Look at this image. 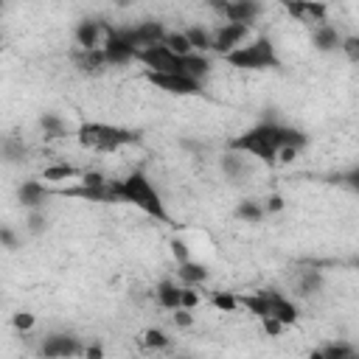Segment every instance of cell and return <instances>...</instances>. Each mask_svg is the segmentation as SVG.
<instances>
[{
  "mask_svg": "<svg viewBox=\"0 0 359 359\" xmlns=\"http://www.w3.org/2000/svg\"><path fill=\"white\" fill-rule=\"evenodd\" d=\"M76 140L81 149L87 151H98V154H115L126 146H135L137 143V132L132 129H121V126H112V123H81L76 129Z\"/></svg>",
  "mask_w": 359,
  "mask_h": 359,
  "instance_id": "cell-1",
  "label": "cell"
},
{
  "mask_svg": "<svg viewBox=\"0 0 359 359\" xmlns=\"http://www.w3.org/2000/svg\"><path fill=\"white\" fill-rule=\"evenodd\" d=\"M118 182H121V202H129V205H135L137 210H143L146 216L171 224V216H168L165 208H163V196L157 194V188L151 185V180H149L143 171H129V174L121 177Z\"/></svg>",
  "mask_w": 359,
  "mask_h": 359,
  "instance_id": "cell-2",
  "label": "cell"
},
{
  "mask_svg": "<svg viewBox=\"0 0 359 359\" xmlns=\"http://www.w3.org/2000/svg\"><path fill=\"white\" fill-rule=\"evenodd\" d=\"M224 62L230 67H238V70H272V67H280V59L275 53V45L269 39H252V42H244L241 48L224 53Z\"/></svg>",
  "mask_w": 359,
  "mask_h": 359,
  "instance_id": "cell-3",
  "label": "cell"
},
{
  "mask_svg": "<svg viewBox=\"0 0 359 359\" xmlns=\"http://www.w3.org/2000/svg\"><path fill=\"white\" fill-rule=\"evenodd\" d=\"M278 3L286 8V14L294 22H300L311 31L328 22V6L323 0H278Z\"/></svg>",
  "mask_w": 359,
  "mask_h": 359,
  "instance_id": "cell-4",
  "label": "cell"
},
{
  "mask_svg": "<svg viewBox=\"0 0 359 359\" xmlns=\"http://www.w3.org/2000/svg\"><path fill=\"white\" fill-rule=\"evenodd\" d=\"M146 81L163 93H171V95H199L202 93V81L185 76V73H154V70H146Z\"/></svg>",
  "mask_w": 359,
  "mask_h": 359,
  "instance_id": "cell-5",
  "label": "cell"
},
{
  "mask_svg": "<svg viewBox=\"0 0 359 359\" xmlns=\"http://www.w3.org/2000/svg\"><path fill=\"white\" fill-rule=\"evenodd\" d=\"M135 62L146 65V70H154V73H182V56H177L174 50H168L163 42L137 50Z\"/></svg>",
  "mask_w": 359,
  "mask_h": 359,
  "instance_id": "cell-6",
  "label": "cell"
},
{
  "mask_svg": "<svg viewBox=\"0 0 359 359\" xmlns=\"http://www.w3.org/2000/svg\"><path fill=\"white\" fill-rule=\"evenodd\" d=\"M250 31H252V25H247V22H224V25H219L213 31V50H219L224 56V53L241 48L250 39Z\"/></svg>",
  "mask_w": 359,
  "mask_h": 359,
  "instance_id": "cell-7",
  "label": "cell"
},
{
  "mask_svg": "<svg viewBox=\"0 0 359 359\" xmlns=\"http://www.w3.org/2000/svg\"><path fill=\"white\" fill-rule=\"evenodd\" d=\"M42 356H73V353H84V348L76 342V337H67V334H50L42 348H39Z\"/></svg>",
  "mask_w": 359,
  "mask_h": 359,
  "instance_id": "cell-8",
  "label": "cell"
},
{
  "mask_svg": "<svg viewBox=\"0 0 359 359\" xmlns=\"http://www.w3.org/2000/svg\"><path fill=\"white\" fill-rule=\"evenodd\" d=\"M311 42H314V48L317 50H337V48H342V36L337 34V28L334 25H320V28H314V34H311Z\"/></svg>",
  "mask_w": 359,
  "mask_h": 359,
  "instance_id": "cell-9",
  "label": "cell"
},
{
  "mask_svg": "<svg viewBox=\"0 0 359 359\" xmlns=\"http://www.w3.org/2000/svg\"><path fill=\"white\" fill-rule=\"evenodd\" d=\"M157 303H160L163 309H168V311L180 309V306H182V286H177V283H171V280L157 283Z\"/></svg>",
  "mask_w": 359,
  "mask_h": 359,
  "instance_id": "cell-10",
  "label": "cell"
},
{
  "mask_svg": "<svg viewBox=\"0 0 359 359\" xmlns=\"http://www.w3.org/2000/svg\"><path fill=\"white\" fill-rule=\"evenodd\" d=\"M48 196H50V191L39 182H22V188H20V202L25 208H39Z\"/></svg>",
  "mask_w": 359,
  "mask_h": 359,
  "instance_id": "cell-11",
  "label": "cell"
},
{
  "mask_svg": "<svg viewBox=\"0 0 359 359\" xmlns=\"http://www.w3.org/2000/svg\"><path fill=\"white\" fill-rule=\"evenodd\" d=\"M76 177H81V168H76V165H70V163L48 165V168L42 171V180H45V182H65V180H76Z\"/></svg>",
  "mask_w": 359,
  "mask_h": 359,
  "instance_id": "cell-12",
  "label": "cell"
},
{
  "mask_svg": "<svg viewBox=\"0 0 359 359\" xmlns=\"http://www.w3.org/2000/svg\"><path fill=\"white\" fill-rule=\"evenodd\" d=\"M163 45H165L168 50H174L177 56H188V53H194V45H191V39H188L185 31H168L165 39H163Z\"/></svg>",
  "mask_w": 359,
  "mask_h": 359,
  "instance_id": "cell-13",
  "label": "cell"
},
{
  "mask_svg": "<svg viewBox=\"0 0 359 359\" xmlns=\"http://www.w3.org/2000/svg\"><path fill=\"white\" fill-rule=\"evenodd\" d=\"M177 275H180L188 286H194V283H202V280L208 278V269H205L202 264H194V261L188 258V261H182V264L177 266Z\"/></svg>",
  "mask_w": 359,
  "mask_h": 359,
  "instance_id": "cell-14",
  "label": "cell"
},
{
  "mask_svg": "<svg viewBox=\"0 0 359 359\" xmlns=\"http://www.w3.org/2000/svg\"><path fill=\"white\" fill-rule=\"evenodd\" d=\"M210 306L219 309V311L233 314V311L241 306V300H238V294H233V292H213V294H210Z\"/></svg>",
  "mask_w": 359,
  "mask_h": 359,
  "instance_id": "cell-15",
  "label": "cell"
},
{
  "mask_svg": "<svg viewBox=\"0 0 359 359\" xmlns=\"http://www.w3.org/2000/svg\"><path fill=\"white\" fill-rule=\"evenodd\" d=\"M185 34H188L194 50H213V34L210 31H205V28H188Z\"/></svg>",
  "mask_w": 359,
  "mask_h": 359,
  "instance_id": "cell-16",
  "label": "cell"
},
{
  "mask_svg": "<svg viewBox=\"0 0 359 359\" xmlns=\"http://www.w3.org/2000/svg\"><path fill=\"white\" fill-rule=\"evenodd\" d=\"M236 216H238V219H247V222H261L264 208H261L258 202H252V199H244V202L236 208Z\"/></svg>",
  "mask_w": 359,
  "mask_h": 359,
  "instance_id": "cell-17",
  "label": "cell"
},
{
  "mask_svg": "<svg viewBox=\"0 0 359 359\" xmlns=\"http://www.w3.org/2000/svg\"><path fill=\"white\" fill-rule=\"evenodd\" d=\"M143 345H146V348H165V345H168V337H165L163 331H157V328H149V331L143 334Z\"/></svg>",
  "mask_w": 359,
  "mask_h": 359,
  "instance_id": "cell-18",
  "label": "cell"
},
{
  "mask_svg": "<svg viewBox=\"0 0 359 359\" xmlns=\"http://www.w3.org/2000/svg\"><path fill=\"white\" fill-rule=\"evenodd\" d=\"M342 53H345L353 65H359V36H348V39H342Z\"/></svg>",
  "mask_w": 359,
  "mask_h": 359,
  "instance_id": "cell-19",
  "label": "cell"
},
{
  "mask_svg": "<svg viewBox=\"0 0 359 359\" xmlns=\"http://www.w3.org/2000/svg\"><path fill=\"white\" fill-rule=\"evenodd\" d=\"M261 325H264V334L269 337H280V331L286 328V323H280L278 317H261Z\"/></svg>",
  "mask_w": 359,
  "mask_h": 359,
  "instance_id": "cell-20",
  "label": "cell"
},
{
  "mask_svg": "<svg viewBox=\"0 0 359 359\" xmlns=\"http://www.w3.org/2000/svg\"><path fill=\"white\" fill-rule=\"evenodd\" d=\"M174 325H180V328H188V325H194V309H174Z\"/></svg>",
  "mask_w": 359,
  "mask_h": 359,
  "instance_id": "cell-21",
  "label": "cell"
},
{
  "mask_svg": "<svg viewBox=\"0 0 359 359\" xmlns=\"http://www.w3.org/2000/svg\"><path fill=\"white\" fill-rule=\"evenodd\" d=\"M34 323H36V317H34L31 311H20V314H14V328H20V331L34 328Z\"/></svg>",
  "mask_w": 359,
  "mask_h": 359,
  "instance_id": "cell-22",
  "label": "cell"
},
{
  "mask_svg": "<svg viewBox=\"0 0 359 359\" xmlns=\"http://www.w3.org/2000/svg\"><path fill=\"white\" fill-rule=\"evenodd\" d=\"M171 252H174L177 264H182V261H188V258H191V255H188V244H185V241H180V238H174V241H171Z\"/></svg>",
  "mask_w": 359,
  "mask_h": 359,
  "instance_id": "cell-23",
  "label": "cell"
},
{
  "mask_svg": "<svg viewBox=\"0 0 359 359\" xmlns=\"http://www.w3.org/2000/svg\"><path fill=\"white\" fill-rule=\"evenodd\" d=\"M345 185H348V188H353V191L359 194V168H353V171H348V174H345Z\"/></svg>",
  "mask_w": 359,
  "mask_h": 359,
  "instance_id": "cell-24",
  "label": "cell"
},
{
  "mask_svg": "<svg viewBox=\"0 0 359 359\" xmlns=\"http://www.w3.org/2000/svg\"><path fill=\"white\" fill-rule=\"evenodd\" d=\"M280 208H283V199H280V196H269V199H266V210L275 213V210H280Z\"/></svg>",
  "mask_w": 359,
  "mask_h": 359,
  "instance_id": "cell-25",
  "label": "cell"
},
{
  "mask_svg": "<svg viewBox=\"0 0 359 359\" xmlns=\"http://www.w3.org/2000/svg\"><path fill=\"white\" fill-rule=\"evenodd\" d=\"M353 266H356V269H359V258H356V264H353Z\"/></svg>",
  "mask_w": 359,
  "mask_h": 359,
  "instance_id": "cell-26",
  "label": "cell"
}]
</instances>
